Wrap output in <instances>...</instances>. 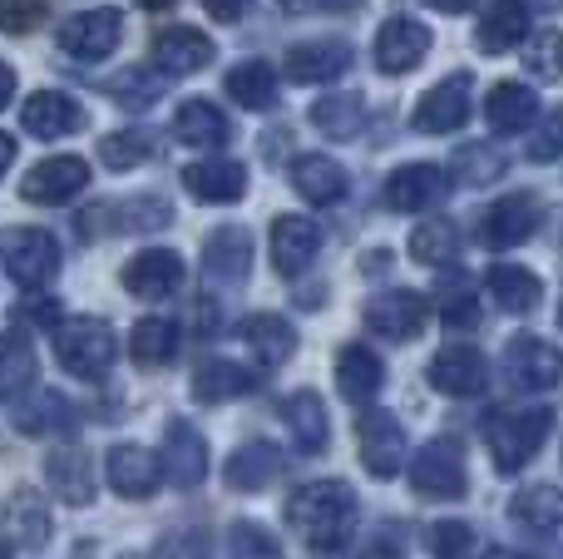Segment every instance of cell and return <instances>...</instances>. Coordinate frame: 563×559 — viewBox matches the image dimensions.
<instances>
[{
  "mask_svg": "<svg viewBox=\"0 0 563 559\" xmlns=\"http://www.w3.org/2000/svg\"><path fill=\"white\" fill-rule=\"evenodd\" d=\"M287 520L311 550H341L356 525V491L346 481H311L287 501Z\"/></svg>",
  "mask_w": 563,
  "mask_h": 559,
  "instance_id": "1",
  "label": "cell"
},
{
  "mask_svg": "<svg viewBox=\"0 0 563 559\" xmlns=\"http://www.w3.org/2000/svg\"><path fill=\"white\" fill-rule=\"evenodd\" d=\"M549 426H554V412L549 406H529V412H495L485 421V441L489 456H495L499 475L525 471L539 456V446L549 441Z\"/></svg>",
  "mask_w": 563,
  "mask_h": 559,
  "instance_id": "2",
  "label": "cell"
},
{
  "mask_svg": "<svg viewBox=\"0 0 563 559\" xmlns=\"http://www.w3.org/2000/svg\"><path fill=\"white\" fill-rule=\"evenodd\" d=\"M55 357L69 376L99 382L114 366V332L99 317H65V322H55Z\"/></svg>",
  "mask_w": 563,
  "mask_h": 559,
  "instance_id": "3",
  "label": "cell"
},
{
  "mask_svg": "<svg viewBox=\"0 0 563 559\" xmlns=\"http://www.w3.org/2000/svg\"><path fill=\"white\" fill-rule=\"evenodd\" d=\"M410 485L420 495H435V501H455L465 495V446L455 436H435V441L420 446V456L410 461Z\"/></svg>",
  "mask_w": 563,
  "mask_h": 559,
  "instance_id": "4",
  "label": "cell"
},
{
  "mask_svg": "<svg viewBox=\"0 0 563 559\" xmlns=\"http://www.w3.org/2000/svg\"><path fill=\"white\" fill-rule=\"evenodd\" d=\"M0 257H5L10 277L20 287H45L49 277L59 273V243L45 228H10L0 238Z\"/></svg>",
  "mask_w": 563,
  "mask_h": 559,
  "instance_id": "5",
  "label": "cell"
},
{
  "mask_svg": "<svg viewBox=\"0 0 563 559\" xmlns=\"http://www.w3.org/2000/svg\"><path fill=\"white\" fill-rule=\"evenodd\" d=\"M470 89H475L470 69H460V75H445L435 89H426V95H420V105H416V114H410L416 134H455V129H465V119H470Z\"/></svg>",
  "mask_w": 563,
  "mask_h": 559,
  "instance_id": "6",
  "label": "cell"
},
{
  "mask_svg": "<svg viewBox=\"0 0 563 559\" xmlns=\"http://www.w3.org/2000/svg\"><path fill=\"white\" fill-rule=\"evenodd\" d=\"M356 446H361V465L376 481H396L406 465V431L390 412H366L356 426Z\"/></svg>",
  "mask_w": 563,
  "mask_h": 559,
  "instance_id": "7",
  "label": "cell"
},
{
  "mask_svg": "<svg viewBox=\"0 0 563 559\" xmlns=\"http://www.w3.org/2000/svg\"><path fill=\"white\" fill-rule=\"evenodd\" d=\"M430 45H435L430 25H420V20H410V15H390L386 25L376 30V45L371 50H376L380 75H410V69L430 55Z\"/></svg>",
  "mask_w": 563,
  "mask_h": 559,
  "instance_id": "8",
  "label": "cell"
},
{
  "mask_svg": "<svg viewBox=\"0 0 563 559\" xmlns=\"http://www.w3.org/2000/svg\"><path fill=\"white\" fill-rule=\"evenodd\" d=\"M124 40V15H119L114 6L104 10H79V15H69L65 25H59V50L75 59H104L114 55V45Z\"/></svg>",
  "mask_w": 563,
  "mask_h": 559,
  "instance_id": "9",
  "label": "cell"
},
{
  "mask_svg": "<svg viewBox=\"0 0 563 559\" xmlns=\"http://www.w3.org/2000/svg\"><path fill=\"white\" fill-rule=\"evenodd\" d=\"M505 372L519 392H549L563 382V352L544 337H515L505 352Z\"/></svg>",
  "mask_w": 563,
  "mask_h": 559,
  "instance_id": "10",
  "label": "cell"
},
{
  "mask_svg": "<svg viewBox=\"0 0 563 559\" xmlns=\"http://www.w3.org/2000/svg\"><path fill=\"white\" fill-rule=\"evenodd\" d=\"M426 317H430L426 297L410 293V287H390V293H380L366 303V327L380 332L386 342H410V337H420Z\"/></svg>",
  "mask_w": 563,
  "mask_h": 559,
  "instance_id": "11",
  "label": "cell"
},
{
  "mask_svg": "<svg viewBox=\"0 0 563 559\" xmlns=\"http://www.w3.org/2000/svg\"><path fill=\"white\" fill-rule=\"evenodd\" d=\"M85 184H89L85 158L55 154V158H40V164L20 178V198H30V204H65V198H75Z\"/></svg>",
  "mask_w": 563,
  "mask_h": 559,
  "instance_id": "12",
  "label": "cell"
},
{
  "mask_svg": "<svg viewBox=\"0 0 563 559\" xmlns=\"http://www.w3.org/2000/svg\"><path fill=\"white\" fill-rule=\"evenodd\" d=\"M124 287L144 303H164L184 287V257L168 253V248H144L124 263Z\"/></svg>",
  "mask_w": 563,
  "mask_h": 559,
  "instance_id": "13",
  "label": "cell"
},
{
  "mask_svg": "<svg viewBox=\"0 0 563 559\" xmlns=\"http://www.w3.org/2000/svg\"><path fill=\"white\" fill-rule=\"evenodd\" d=\"M267 253H273V267L282 277L307 273V267L317 263V253H321V228L311 223V218H301V213L277 218L273 233H267Z\"/></svg>",
  "mask_w": 563,
  "mask_h": 559,
  "instance_id": "14",
  "label": "cell"
},
{
  "mask_svg": "<svg viewBox=\"0 0 563 559\" xmlns=\"http://www.w3.org/2000/svg\"><path fill=\"white\" fill-rule=\"evenodd\" d=\"M20 129L30 139H65L85 129V105L75 95H59V89H40V95L25 99L20 109Z\"/></svg>",
  "mask_w": 563,
  "mask_h": 559,
  "instance_id": "15",
  "label": "cell"
},
{
  "mask_svg": "<svg viewBox=\"0 0 563 559\" xmlns=\"http://www.w3.org/2000/svg\"><path fill=\"white\" fill-rule=\"evenodd\" d=\"M430 386L445 396H479L489 386V362L479 347H445V352H435V362H430Z\"/></svg>",
  "mask_w": 563,
  "mask_h": 559,
  "instance_id": "16",
  "label": "cell"
},
{
  "mask_svg": "<svg viewBox=\"0 0 563 559\" xmlns=\"http://www.w3.org/2000/svg\"><path fill=\"white\" fill-rule=\"evenodd\" d=\"M213 55H218L213 40L194 25H168L154 35V65L164 69V75H178V79L198 75V69L213 65Z\"/></svg>",
  "mask_w": 563,
  "mask_h": 559,
  "instance_id": "17",
  "label": "cell"
},
{
  "mask_svg": "<svg viewBox=\"0 0 563 559\" xmlns=\"http://www.w3.org/2000/svg\"><path fill=\"white\" fill-rule=\"evenodd\" d=\"M104 481L114 485V495H124V501H148V495L158 491V481H164V465H158L144 446H114V451L104 456Z\"/></svg>",
  "mask_w": 563,
  "mask_h": 559,
  "instance_id": "18",
  "label": "cell"
},
{
  "mask_svg": "<svg viewBox=\"0 0 563 559\" xmlns=\"http://www.w3.org/2000/svg\"><path fill=\"white\" fill-rule=\"evenodd\" d=\"M158 465H168V481L174 485H184V491H194V485H203L208 481V441H203V431L198 426H188V421H174L164 431V461Z\"/></svg>",
  "mask_w": 563,
  "mask_h": 559,
  "instance_id": "19",
  "label": "cell"
},
{
  "mask_svg": "<svg viewBox=\"0 0 563 559\" xmlns=\"http://www.w3.org/2000/svg\"><path fill=\"white\" fill-rule=\"evenodd\" d=\"M351 69V45L346 40H301L287 50V79L297 85H327Z\"/></svg>",
  "mask_w": 563,
  "mask_h": 559,
  "instance_id": "20",
  "label": "cell"
},
{
  "mask_svg": "<svg viewBox=\"0 0 563 559\" xmlns=\"http://www.w3.org/2000/svg\"><path fill=\"white\" fill-rule=\"evenodd\" d=\"M445 174H440L435 164H406V168H396V174L386 178V208L390 213H420V208H430V204H440L445 198Z\"/></svg>",
  "mask_w": 563,
  "mask_h": 559,
  "instance_id": "21",
  "label": "cell"
},
{
  "mask_svg": "<svg viewBox=\"0 0 563 559\" xmlns=\"http://www.w3.org/2000/svg\"><path fill=\"white\" fill-rule=\"evenodd\" d=\"M534 228H539V198L534 194H509L485 213L479 238H485L489 248H519V243L534 238Z\"/></svg>",
  "mask_w": 563,
  "mask_h": 559,
  "instance_id": "22",
  "label": "cell"
},
{
  "mask_svg": "<svg viewBox=\"0 0 563 559\" xmlns=\"http://www.w3.org/2000/svg\"><path fill=\"white\" fill-rule=\"evenodd\" d=\"M184 188L198 204H238L247 194V168L238 158H203L184 168Z\"/></svg>",
  "mask_w": 563,
  "mask_h": 559,
  "instance_id": "23",
  "label": "cell"
},
{
  "mask_svg": "<svg viewBox=\"0 0 563 559\" xmlns=\"http://www.w3.org/2000/svg\"><path fill=\"white\" fill-rule=\"evenodd\" d=\"M203 267L213 283L238 287L247 277V267H253V233H247V228H218V233H208Z\"/></svg>",
  "mask_w": 563,
  "mask_h": 559,
  "instance_id": "24",
  "label": "cell"
},
{
  "mask_svg": "<svg viewBox=\"0 0 563 559\" xmlns=\"http://www.w3.org/2000/svg\"><path fill=\"white\" fill-rule=\"evenodd\" d=\"M45 475H49V491H55L65 505H89L95 501L99 475H95V461H89L79 446H59V451H49Z\"/></svg>",
  "mask_w": 563,
  "mask_h": 559,
  "instance_id": "25",
  "label": "cell"
},
{
  "mask_svg": "<svg viewBox=\"0 0 563 559\" xmlns=\"http://www.w3.org/2000/svg\"><path fill=\"white\" fill-rule=\"evenodd\" d=\"M282 475V451L273 441H247L223 461V481L233 491H267Z\"/></svg>",
  "mask_w": 563,
  "mask_h": 559,
  "instance_id": "26",
  "label": "cell"
},
{
  "mask_svg": "<svg viewBox=\"0 0 563 559\" xmlns=\"http://www.w3.org/2000/svg\"><path fill=\"white\" fill-rule=\"evenodd\" d=\"M485 119L495 134H525V129L539 119V95L529 85H519V79H505V85L489 89Z\"/></svg>",
  "mask_w": 563,
  "mask_h": 559,
  "instance_id": "27",
  "label": "cell"
},
{
  "mask_svg": "<svg viewBox=\"0 0 563 559\" xmlns=\"http://www.w3.org/2000/svg\"><path fill=\"white\" fill-rule=\"evenodd\" d=\"M174 129H178V139L194 149H223L228 139H233V124H228V114L213 99H184L174 114Z\"/></svg>",
  "mask_w": 563,
  "mask_h": 559,
  "instance_id": "28",
  "label": "cell"
},
{
  "mask_svg": "<svg viewBox=\"0 0 563 559\" xmlns=\"http://www.w3.org/2000/svg\"><path fill=\"white\" fill-rule=\"evenodd\" d=\"M380 382H386V366H380V357L371 347L346 342L336 352V386L346 402H371L380 392Z\"/></svg>",
  "mask_w": 563,
  "mask_h": 559,
  "instance_id": "29",
  "label": "cell"
},
{
  "mask_svg": "<svg viewBox=\"0 0 563 559\" xmlns=\"http://www.w3.org/2000/svg\"><path fill=\"white\" fill-rule=\"evenodd\" d=\"M291 188H297L307 204L327 208V204H336V198L346 194V168H341L336 158H327V154H301L297 164H291Z\"/></svg>",
  "mask_w": 563,
  "mask_h": 559,
  "instance_id": "30",
  "label": "cell"
},
{
  "mask_svg": "<svg viewBox=\"0 0 563 559\" xmlns=\"http://www.w3.org/2000/svg\"><path fill=\"white\" fill-rule=\"evenodd\" d=\"M489 297L499 303V313H534L539 297H544V283H539V273H529V267L519 263H495L489 267Z\"/></svg>",
  "mask_w": 563,
  "mask_h": 559,
  "instance_id": "31",
  "label": "cell"
},
{
  "mask_svg": "<svg viewBox=\"0 0 563 559\" xmlns=\"http://www.w3.org/2000/svg\"><path fill=\"white\" fill-rule=\"evenodd\" d=\"M525 35H529V10L519 0H495L479 15V30H475L479 50H489V55H505V50L525 45Z\"/></svg>",
  "mask_w": 563,
  "mask_h": 559,
  "instance_id": "32",
  "label": "cell"
},
{
  "mask_svg": "<svg viewBox=\"0 0 563 559\" xmlns=\"http://www.w3.org/2000/svg\"><path fill=\"white\" fill-rule=\"evenodd\" d=\"M49 530H55V520H49V505L40 501L35 491H15L5 501V535L15 545H25V550H40V545L49 540Z\"/></svg>",
  "mask_w": 563,
  "mask_h": 559,
  "instance_id": "33",
  "label": "cell"
},
{
  "mask_svg": "<svg viewBox=\"0 0 563 559\" xmlns=\"http://www.w3.org/2000/svg\"><path fill=\"white\" fill-rule=\"evenodd\" d=\"M243 342L257 352V362L263 366H282L291 352H297V332H291L287 317L277 313H257L243 322Z\"/></svg>",
  "mask_w": 563,
  "mask_h": 559,
  "instance_id": "34",
  "label": "cell"
},
{
  "mask_svg": "<svg viewBox=\"0 0 563 559\" xmlns=\"http://www.w3.org/2000/svg\"><path fill=\"white\" fill-rule=\"evenodd\" d=\"M257 386V376L247 372V366H238V362H203L194 372V396L198 402H208V406H218V402H238V396H247Z\"/></svg>",
  "mask_w": 563,
  "mask_h": 559,
  "instance_id": "35",
  "label": "cell"
},
{
  "mask_svg": "<svg viewBox=\"0 0 563 559\" xmlns=\"http://www.w3.org/2000/svg\"><path fill=\"white\" fill-rule=\"evenodd\" d=\"M282 416H287V426H291V436H297V446L307 456H317V451H327V406H321V396L317 392H291L287 402H282Z\"/></svg>",
  "mask_w": 563,
  "mask_h": 559,
  "instance_id": "36",
  "label": "cell"
},
{
  "mask_svg": "<svg viewBox=\"0 0 563 559\" xmlns=\"http://www.w3.org/2000/svg\"><path fill=\"white\" fill-rule=\"evenodd\" d=\"M509 515H515L519 525H529V530H559L563 525V491L559 485H525V491L509 501Z\"/></svg>",
  "mask_w": 563,
  "mask_h": 559,
  "instance_id": "37",
  "label": "cell"
},
{
  "mask_svg": "<svg viewBox=\"0 0 563 559\" xmlns=\"http://www.w3.org/2000/svg\"><path fill=\"white\" fill-rule=\"evenodd\" d=\"M30 386H35V352L25 337L0 332V402H15Z\"/></svg>",
  "mask_w": 563,
  "mask_h": 559,
  "instance_id": "38",
  "label": "cell"
},
{
  "mask_svg": "<svg viewBox=\"0 0 563 559\" xmlns=\"http://www.w3.org/2000/svg\"><path fill=\"white\" fill-rule=\"evenodd\" d=\"M410 253L426 267H450L460 263V228L445 223V218H426V223L410 233Z\"/></svg>",
  "mask_w": 563,
  "mask_h": 559,
  "instance_id": "39",
  "label": "cell"
},
{
  "mask_svg": "<svg viewBox=\"0 0 563 559\" xmlns=\"http://www.w3.org/2000/svg\"><path fill=\"white\" fill-rule=\"evenodd\" d=\"M311 124L327 139H356L366 124V105H361V95H327L311 105Z\"/></svg>",
  "mask_w": 563,
  "mask_h": 559,
  "instance_id": "40",
  "label": "cell"
},
{
  "mask_svg": "<svg viewBox=\"0 0 563 559\" xmlns=\"http://www.w3.org/2000/svg\"><path fill=\"white\" fill-rule=\"evenodd\" d=\"M228 95L243 109H273L277 105V75L263 59H247V65L228 69Z\"/></svg>",
  "mask_w": 563,
  "mask_h": 559,
  "instance_id": "41",
  "label": "cell"
},
{
  "mask_svg": "<svg viewBox=\"0 0 563 559\" xmlns=\"http://www.w3.org/2000/svg\"><path fill=\"white\" fill-rule=\"evenodd\" d=\"M129 352H134L139 366H168L178 352V327L168 317H144L129 337Z\"/></svg>",
  "mask_w": 563,
  "mask_h": 559,
  "instance_id": "42",
  "label": "cell"
},
{
  "mask_svg": "<svg viewBox=\"0 0 563 559\" xmlns=\"http://www.w3.org/2000/svg\"><path fill=\"white\" fill-rule=\"evenodd\" d=\"M69 421H75V412H69V402L59 392H35L25 406L15 412V431L20 436H45V431H69Z\"/></svg>",
  "mask_w": 563,
  "mask_h": 559,
  "instance_id": "43",
  "label": "cell"
},
{
  "mask_svg": "<svg viewBox=\"0 0 563 559\" xmlns=\"http://www.w3.org/2000/svg\"><path fill=\"white\" fill-rule=\"evenodd\" d=\"M99 158H104V168H139L144 158H154V134L148 129H114V134L99 139Z\"/></svg>",
  "mask_w": 563,
  "mask_h": 559,
  "instance_id": "44",
  "label": "cell"
},
{
  "mask_svg": "<svg viewBox=\"0 0 563 559\" xmlns=\"http://www.w3.org/2000/svg\"><path fill=\"white\" fill-rule=\"evenodd\" d=\"M430 545H435V559H479V535L465 520H440L430 530Z\"/></svg>",
  "mask_w": 563,
  "mask_h": 559,
  "instance_id": "45",
  "label": "cell"
},
{
  "mask_svg": "<svg viewBox=\"0 0 563 559\" xmlns=\"http://www.w3.org/2000/svg\"><path fill=\"white\" fill-rule=\"evenodd\" d=\"M109 95H114L124 109H148V105H158L164 89H158V79L144 75V69H124V75L109 79Z\"/></svg>",
  "mask_w": 563,
  "mask_h": 559,
  "instance_id": "46",
  "label": "cell"
},
{
  "mask_svg": "<svg viewBox=\"0 0 563 559\" xmlns=\"http://www.w3.org/2000/svg\"><path fill=\"white\" fill-rule=\"evenodd\" d=\"M455 168L465 184H489V178L505 174V154H499L495 144H465L455 158Z\"/></svg>",
  "mask_w": 563,
  "mask_h": 559,
  "instance_id": "47",
  "label": "cell"
},
{
  "mask_svg": "<svg viewBox=\"0 0 563 559\" xmlns=\"http://www.w3.org/2000/svg\"><path fill=\"white\" fill-rule=\"evenodd\" d=\"M228 550H233V559H282L277 540L253 520H238L233 530H228Z\"/></svg>",
  "mask_w": 563,
  "mask_h": 559,
  "instance_id": "48",
  "label": "cell"
},
{
  "mask_svg": "<svg viewBox=\"0 0 563 559\" xmlns=\"http://www.w3.org/2000/svg\"><path fill=\"white\" fill-rule=\"evenodd\" d=\"M440 322L450 327V332H475L479 327V303L470 287H450L445 293V307H440Z\"/></svg>",
  "mask_w": 563,
  "mask_h": 559,
  "instance_id": "49",
  "label": "cell"
},
{
  "mask_svg": "<svg viewBox=\"0 0 563 559\" xmlns=\"http://www.w3.org/2000/svg\"><path fill=\"white\" fill-rule=\"evenodd\" d=\"M45 20V0H0V30L5 35H30Z\"/></svg>",
  "mask_w": 563,
  "mask_h": 559,
  "instance_id": "50",
  "label": "cell"
},
{
  "mask_svg": "<svg viewBox=\"0 0 563 559\" xmlns=\"http://www.w3.org/2000/svg\"><path fill=\"white\" fill-rule=\"evenodd\" d=\"M525 65H529V75H539V79H559L563 75V40L559 35H539L534 45H529Z\"/></svg>",
  "mask_w": 563,
  "mask_h": 559,
  "instance_id": "51",
  "label": "cell"
},
{
  "mask_svg": "<svg viewBox=\"0 0 563 559\" xmlns=\"http://www.w3.org/2000/svg\"><path fill=\"white\" fill-rule=\"evenodd\" d=\"M563 149V114H554L544 124V139H534V144H529V158H554Z\"/></svg>",
  "mask_w": 563,
  "mask_h": 559,
  "instance_id": "52",
  "label": "cell"
},
{
  "mask_svg": "<svg viewBox=\"0 0 563 559\" xmlns=\"http://www.w3.org/2000/svg\"><path fill=\"white\" fill-rule=\"evenodd\" d=\"M203 10L213 20H228V25H233V20H243L247 10H253V0H203Z\"/></svg>",
  "mask_w": 563,
  "mask_h": 559,
  "instance_id": "53",
  "label": "cell"
},
{
  "mask_svg": "<svg viewBox=\"0 0 563 559\" xmlns=\"http://www.w3.org/2000/svg\"><path fill=\"white\" fill-rule=\"evenodd\" d=\"M10 99H15V69L0 65V109H5Z\"/></svg>",
  "mask_w": 563,
  "mask_h": 559,
  "instance_id": "54",
  "label": "cell"
},
{
  "mask_svg": "<svg viewBox=\"0 0 563 559\" xmlns=\"http://www.w3.org/2000/svg\"><path fill=\"white\" fill-rule=\"evenodd\" d=\"M10 164H15V139H10V134H0V178L10 174Z\"/></svg>",
  "mask_w": 563,
  "mask_h": 559,
  "instance_id": "55",
  "label": "cell"
},
{
  "mask_svg": "<svg viewBox=\"0 0 563 559\" xmlns=\"http://www.w3.org/2000/svg\"><path fill=\"white\" fill-rule=\"evenodd\" d=\"M15 317H25V307H20ZM30 317H35V322H55V303H30Z\"/></svg>",
  "mask_w": 563,
  "mask_h": 559,
  "instance_id": "56",
  "label": "cell"
},
{
  "mask_svg": "<svg viewBox=\"0 0 563 559\" xmlns=\"http://www.w3.org/2000/svg\"><path fill=\"white\" fill-rule=\"evenodd\" d=\"M311 10H361V0H301Z\"/></svg>",
  "mask_w": 563,
  "mask_h": 559,
  "instance_id": "57",
  "label": "cell"
},
{
  "mask_svg": "<svg viewBox=\"0 0 563 559\" xmlns=\"http://www.w3.org/2000/svg\"><path fill=\"white\" fill-rule=\"evenodd\" d=\"M430 10H450V15H460V10H470L475 0H426Z\"/></svg>",
  "mask_w": 563,
  "mask_h": 559,
  "instance_id": "58",
  "label": "cell"
},
{
  "mask_svg": "<svg viewBox=\"0 0 563 559\" xmlns=\"http://www.w3.org/2000/svg\"><path fill=\"white\" fill-rule=\"evenodd\" d=\"M519 6H525V10H559L563 0H519Z\"/></svg>",
  "mask_w": 563,
  "mask_h": 559,
  "instance_id": "59",
  "label": "cell"
},
{
  "mask_svg": "<svg viewBox=\"0 0 563 559\" xmlns=\"http://www.w3.org/2000/svg\"><path fill=\"white\" fill-rule=\"evenodd\" d=\"M139 6H144V10H168L174 0H139Z\"/></svg>",
  "mask_w": 563,
  "mask_h": 559,
  "instance_id": "60",
  "label": "cell"
},
{
  "mask_svg": "<svg viewBox=\"0 0 563 559\" xmlns=\"http://www.w3.org/2000/svg\"><path fill=\"white\" fill-rule=\"evenodd\" d=\"M0 559H10V545H0Z\"/></svg>",
  "mask_w": 563,
  "mask_h": 559,
  "instance_id": "61",
  "label": "cell"
}]
</instances>
